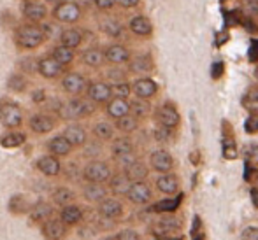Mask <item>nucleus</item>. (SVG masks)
<instances>
[{
  "mask_svg": "<svg viewBox=\"0 0 258 240\" xmlns=\"http://www.w3.org/2000/svg\"><path fill=\"white\" fill-rule=\"evenodd\" d=\"M41 231L46 240H63L69 235V226L61 223L60 217H49L41 224Z\"/></svg>",
  "mask_w": 258,
  "mask_h": 240,
  "instance_id": "obj_16",
  "label": "nucleus"
},
{
  "mask_svg": "<svg viewBox=\"0 0 258 240\" xmlns=\"http://www.w3.org/2000/svg\"><path fill=\"white\" fill-rule=\"evenodd\" d=\"M61 90L71 97H81L86 92L88 79L79 72H65L61 75Z\"/></svg>",
  "mask_w": 258,
  "mask_h": 240,
  "instance_id": "obj_7",
  "label": "nucleus"
},
{
  "mask_svg": "<svg viewBox=\"0 0 258 240\" xmlns=\"http://www.w3.org/2000/svg\"><path fill=\"white\" fill-rule=\"evenodd\" d=\"M128 202H132L134 205H146L153 200V190L146 181H139V183H132L126 193Z\"/></svg>",
  "mask_w": 258,
  "mask_h": 240,
  "instance_id": "obj_11",
  "label": "nucleus"
},
{
  "mask_svg": "<svg viewBox=\"0 0 258 240\" xmlns=\"http://www.w3.org/2000/svg\"><path fill=\"white\" fill-rule=\"evenodd\" d=\"M81 14H83V9L78 2L74 0H63L60 2L58 6L53 7L51 11V16L54 21L58 23H65V25H74L81 20Z\"/></svg>",
  "mask_w": 258,
  "mask_h": 240,
  "instance_id": "obj_5",
  "label": "nucleus"
},
{
  "mask_svg": "<svg viewBox=\"0 0 258 240\" xmlns=\"http://www.w3.org/2000/svg\"><path fill=\"white\" fill-rule=\"evenodd\" d=\"M253 75H255V79H256V81H258V65H256V67H255V70H253Z\"/></svg>",
  "mask_w": 258,
  "mask_h": 240,
  "instance_id": "obj_59",
  "label": "nucleus"
},
{
  "mask_svg": "<svg viewBox=\"0 0 258 240\" xmlns=\"http://www.w3.org/2000/svg\"><path fill=\"white\" fill-rule=\"evenodd\" d=\"M153 118H155L156 125L163 126V128H169V130H176L181 123L179 112H177L176 105H174L172 102H165V104L158 105L153 112Z\"/></svg>",
  "mask_w": 258,
  "mask_h": 240,
  "instance_id": "obj_6",
  "label": "nucleus"
},
{
  "mask_svg": "<svg viewBox=\"0 0 258 240\" xmlns=\"http://www.w3.org/2000/svg\"><path fill=\"white\" fill-rule=\"evenodd\" d=\"M23 109L18 102L4 97L0 98V125L6 130H18L23 125Z\"/></svg>",
  "mask_w": 258,
  "mask_h": 240,
  "instance_id": "obj_2",
  "label": "nucleus"
},
{
  "mask_svg": "<svg viewBox=\"0 0 258 240\" xmlns=\"http://www.w3.org/2000/svg\"><path fill=\"white\" fill-rule=\"evenodd\" d=\"M241 240H258V226H248L242 230Z\"/></svg>",
  "mask_w": 258,
  "mask_h": 240,
  "instance_id": "obj_53",
  "label": "nucleus"
},
{
  "mask_svg": "<svg viewBox=\"0 0 258 240\" xmlns=\"http://www.w3.org/2000/svg\"><path fill=\"white\" fill-rule=\"evenodd\" d=\"M16 67H18V72H21V74H37V58L35 56H23L20 58V60L16 61Z\"/></svg>",
  "mask_w": 258,
  "mask_h": 240,
  "instance_id": "obj_43",
  "label": "nucleus"
},
{
  "mask_svg": "<svg viewBox=\"0 0 258 240\" xmlns=\"http://www.w3.org/2000/svg\"><path fill=\"white\" fill-rule=\"evenodd\" d=\"M111 93H112V98H123V100H128L130 95H132V86H130L128 81L114 83V85H111Z\"/></svg>",
  "mask_w": 258,
  "mask_h": 240,
  "instance_id": "obj_45",
  "label": "nucleus"
},
{
  "mask_svg": "<svg viewBox=\"0 0 258 240\" xmlns=\"http://www.w3.org/2000/svg\"><path fill=\"white\" fill-rule=\"evenodd\" d=\"M126 152H136L134 142L128 139V137H116V139L111 140L112 158H114V156H119V154H126Z\"/></svg>",
  "mask_w": 258,
  "mask_h": 240,
  "instance_id": "obj_41",
  "label": "nucleus"
},
{
  "mask_svg": "<svg viewBox=\"0 0 258 240\" xmlns=\"http://www.w3.org/2000/svg\"><path fill=\"white\" fill-rule=\"evenodd\" d=\"M85 93H86V98L95 105H105L112 98L111 85L105 81H100V79L88 81V86H86Z\"/></svg>",
  "mask_w": 258,
  "mask_h": 240,
  "instance_id": "obj_8",
  "label": "nucleus"
},
{
  "mask_svg": "<svg viewBox=\"0 0 258 240\" xmlns=\"http://www.w3.org/2000/svg\"><path fill=\"white\" fill-rule=\"evenodd\" d=\"M155 186L162 195L167 196H174L179 193V177L176 174L169 172V174H160L155 181Z\"/></svg>",
  "mask_w": 258,
  "mask_h": 240,
  "instance_id": "obj_20",
  "label": "nucleus"
},
{
  "mask_svg": "<svg viewBox=\"0 0 258 240\" xmlns=\"http://www.w3.org/2000/svg\"><path fill=\"white\" fill-rule=\"evenodd\" d=\"M116 4L123 9H134V7L139 6L141 0H116Z\"/></svg>",
  "mask_w": 258,
  "mask_h": 240,
  "instance_id": "obj_56",
  "label": "nucleus"
},
{
  "mask_svg": "<svg viewBox=\"0 0 258 240\" xmlns=\"http://www.w3.org/2000/svg\"><path fill=\"white\" fill-rule=\"evenodd\" d=\"M61 174L65 176V179L71 181V183H79L83 179V170H79L78 163L71 162L65 165V169H61Z\"/></svg>",
  "mask_w": 258,
  "mask_h": 240,
  "instance_id": "obj_46",
  "label": "nucleus"
},
{
  "mask_svg": "<svg viewBox=\"0 0 258 240\" xmlns=\"http://www.w3.org/2000/svg\"><path fill=\"white\" fill-rule=\"evenodd\" d=\"M21 14L27 20V23H42V21L48 18L49 9L44 2H39V0H23L21 4Z\"/></svg>",
  "mask_w": 258,
  "mask_h": 240,
  "instance_id": "obj_9",
  "label": "nucleus"
},
{
  "mask_svg": "<svg viewBox=\"0 0 258 240\" xmlns=\"http://www.w3.org/2000/svg\"><path fill=\"white\" fill-rule=\"evenodd\" d=\"M95 104L83 97H72L67 104H63V112L61 118L69 119V121H78V119H85L95 112Z\"/></svg>",
  "mask_w": 258,
  "mask_h": 240,
  "instance_id": "obj_3",
  "label": "nucleus"
},
{
  "mask_svg": "<svg viewBox=\"0 0 258 240\" xmlns=\"http://www.w3.org/2000/svg\"><path fill=\"white\" fill-rule=\"evenodd\" d=\"M56 118L48 112H37V114H32L28 119V128L32 133H37V135H48L56 128Z\"/></svg>",
  "mask_w": 258,
  "mask_h": 240,
  "instance_id": "obj_10",
  "label": "nucleus"
},
{
  "mask_svg": "<svg viewBox=\"0 0 258 240\" xmlns=\"http://www.w3.org/2000/svg\"><path fill=\"white\" fill-rule=\"evenodd\" d=\"M107 79L109 81H112L111 85H114V83H123V81H126V72H123L119 67H112V68H109L107 70Z\"/></svg>",
  "mask_w": 258,
  "mask_h": 240,
  "instance_id": "obj_48",
  "label": "nucleus"
},
{
  "mask_svg": "<svg viewBox=\"0 0 258 240\" xmlns=\"http://www.w3.org/2000/svg\"><path fill=\"white\" fill-rule=\"evenodd\" d=\"M35 169H37L39 172H41L42 176H46V177H58L61 174L63 165H61L60 158H56V156L42 154V156H39V158L35 159Z\"/></svg>",
  "mask_w": 258,
  "mask_h": 240,
  "instance_id": "obj_14",
  "label": "nucleus"
},
{
  "mask_svg": "<svg viewBox=\"0 0 258 240\" xmlns=\"http://www.w3.org/2000/svg\"><path fill=\"white\" fill-rule=\"evenodd\" d=\"M128 105H130V114L136 116L137 119H146L148 116L153 112V107H151L150 100L132 98V100H128Z\"/></svg>",
  "mask_w": 258,
  "mask_h": 240,
  "instance_id": "obj_38",
  "label": "nucleus"
},
{
  "mask_svg": "<svg viewBox=\"0 0 258 240\" xmlns=\"http://www.w3.org/2000/svg\"><path fill=\"white\" fill-rule=\"evenodd\" d=\"M105 114L111 119H118L121 116H126L130 112L128 100H123V98H111V100L105 104Z\"/></svg>",
  "mask_w": 258,
  "mask_h": 240,
  "instance_id": "obj_31",
  "label": "nucleus"
},
{
  "mask_svg": "<svg viewBox=\"0 0 258 240\" xmlns=\"http://www.w3.org/2000/svg\"><path fill=\"white\" fill-rule=\"evenodd\" d=\"M130 86H132V93L136 98H143V100H151L158 93V85L151 77H139Z\"/></svg>",
  "mask_w": 258,
  "mask_h": 240,
  "instance_id": "obj_18",
  "label": "nucleus"
},
{
  "mask_svg": "<svg viewBox=\"0 0 258 240\" xmlns=\"http://www.w3.org/2000/svg\"><path fill=\"white\" fill-rule=\"evenodd\" d=\"M85 219V210L81 209V205L78 203H71V205L61 207L60 210V221L65 226H78L81 224V221Z\"/></svg>",
  "mask_w": 258,
  "mask_h": 240,
  "instance_id": "obj_23",
  "label": "nucleus"
},
{
  "mask_svg": "<svg viewBox=\"0 0 258 240\" xmlns=\"http://www.w3.org/2000/svg\"><path fill=\"white\" fill-rule=\"evenodd\" d=\"M93 2H95L97 9L102 11V13H107V11H111L116 6V0H93Z\"/></svg>",
  "mask_w": 258,
  "mask_h": 240,
  "instance_id": "obj_54",
  "label": "nucleus"
},
{
  "mask_svg": "<svg viewBox=\"0 0 258 240\" xmlns=\"http://www.w3.org/2000/svg\"><path fill=\"white\" fill-rule=\"evenodd\" d=\"M116 237H118V240H141V235L132 228H125V230L118 231Z\"/></svg>",
  "mask_w": 258,
  "mask_h": 240,
  "instance_id": "obj_50",
  "label": "nucleus"
},
{
  "mask_svg": "<svg viewBox=\"0 0 258 240\" xmlns=\"http://www.w3.org/2000/svg\"><path fill=\"white\" fill-rule=\"evenodd\" d=\"M100 240H118V237H116V235H105V237H102Z\"/></svg>",
  "mask_w": 258,
  "mask_h": 240,
  "instance_id": "obj_58",
  "label": "nucleus"
},
{
  "mask_svg": "<svg viewBox=\"0 0 258 240\" xmlns=\"http://www.w3.org/2000/svg\"><path fill=\"white\" fill-rule=\"evenodd\" d=\"M32 203L28 202V198L21 193H16V195L11 196L9 203H7V209H9L11 214H16V216H23V214H28Z\"/></svg>",
  "mask_w": 258,
  "mask_h": 240,
  "instance_id": "obj_37",
  "label": "nucleus"
},
{
  "mask_svg": "<svg viewBox=\"0 0 258 240\" xmlns=\"http://www.w3.org/2000/svg\"><path fill=\"white\" fill-rule=\"evenodd\" d=\"M74 200H76V193L69 186H58L51 193V202L56 207L71 205V203H74Z\"/></svg>",
  "mask_w": 258,
  "mask_h": 240,
  "instance_id": "obj_36",
  "label": "nucleus"
},
{
  "mask_svg": "<svg viewBox=\"0 0 258 240\" xmlns=\"http://www.w3.org/2000/svg\"><path fill=\"white\" fill-rule=\"evenodd\" d=\"M81 61L90 68H100L105 63L104 51L100 48H88L81 53Z\"/></svg>",
  "mask_w": 258,
  "mask_h": 240,
  "instance_id": "obj_32",
  "label": "nucleus"
},
{
  "mask_svg": "<svg viewBox=\"0 0 258 240\" xmlns=\"http://www.w3.org/2000/svg\"><path fill=\"white\" fill-rule=\"evenodd\" d=\"M97 212H99V216L104 217V219L116 221L123 216L125 209H123V203L119 202L116 196H107L102 202L97 203Z\"/></svg>",
  "mask_w": 258,
  "mask_h": 240,
  "instance_id": "obj_12",
  "label": "nucleus"
},
{
  "mask_svg": "<svg viewBox=\"0 0 258 240\" xmlns=\"http://www.w3.org/2000/svg\"><path fill=\"white\" fill-rule=\"evenodd\" d=\"M46 149H48V154H53V156H56V158H65V156H69L74 151L72 144L69 142L61 133L51 137V139L46 142Z\"/></svg>",
  "mask_w": 258,
  "mask_h": 240,
  "instance_id": "obj_22",
  "label": "nucleus"
},
{
  "mask_svg": "<svg viewBox=\"0 0 258 240\" xmlns=\"http://www.w3.org/2000/svg\"><path fill=\"white\" fill-rule=\"evenodd\" d=\"M85 37H83V32L76 27H69L63 28L58 35V42L60 46H65V48H71V49H78L79 46L83 44Z\"/></svg>",
  "mask_w": 258,
  "mask_h": 240,
  "instance_id": "obj_27",
  "label": "nucleus"
},
{
  "mask_svg": "<svg viewBox=\"0 0 258 240\" xmlns=\"http://www.w3.org/2000/svg\"><path fill=\"white\" fill-rule=\"evenodd\" d=\"M128 70L132 74H150L155 70V61L150 53H139L130 56L128 60Z\"/></svg>",
  "mask_w": 258,
  "mask_h": 240,
  "instance_id": "obj_19",
  "label": "nucleus"
},
{
  "mask_svg": "<svg viewBox=\"0 0 258 240\" xmlns=\"http://www.w3.org/2000/svg\"><path fill=\"white\" fill-rule=\"evenodd\" d=\"M112 176V169L107 162L102 159H90L85 167H83V179L86 183H99L107 184V181Z\"/></svg>",
  "mask_w": 258,
  "mask_h": 240,
  "instance_id": "obj_4",
  "label": "nucleus"
},
{
  "mask_svg": "<svg viewBox=\"0 0 258 240\" xmlns=\"http://www.w3.org/2000/svg\"><path fill=\"white\" fill-rule=\"evenodd\" d=\"M179 228H181V221L174 216H167V214H163L155 224V231L158 235H163V237H169L170 233H176Z\"/></svg>",
  "mask_w": 258,
  "mask_h": 240,
  "instance_id": "obj_30",
  "label": "nucleus"
},
{
  "mask_svg": "<svg viewBox=\"0 0 258 240\" xmlns=\"http://www.w3.org/2000/svg\"><path fill=\"white\" fill-rule=\"evenodd\" d=\"M60 2H63V0H44V4H46V6H48V4H49V6H58V4H60Z\"/></svg>",
  "mask_w": 258,
  "mask_h": 240,
  "instance_id": "obj_57",
  "label": "nucleus"
},
{
  "mask_svg": "<svg viewBox=\"0 0 258 240\" xmlns=\"http://www.w3.org/2000/svg\"><path fill=\"white\" fill-rule=\"evenodd\" d=\"M49 56H51L54 61H58V63L65 68V67H69V65L74 63L76 49H71V48H65V46L56 44L51 51H49Z\"/></svg>",
  "mask_w": 258,
  "mask_h": 240,
  "instance_id": "obj_33",
  "label": "nucleus"
},
{
  "mask_svg": "<svg viewBox=\"0 0 258 240\" xmlns=\"http://www.w3.org/2000/svg\"><path fill=\"white\" fill-rule=\"evenodd\" d=\"M104 51V56H105V61L112 65H125L128 63L130 56L132 53L128 51V48H125L123 44H109L107 48L102 49Z\"/></svg>",
  "mask_w": 258,
  "mask_h": 240,
  "instance_id": "obj_21",
  "label": "nucleus"
},
{
  "mask_svg": "<svg viewBox=\"0 0 258 240\" xmlns=\"http://www.w3.org/2000/svg\"><path fill=\"white\" fill-rule=\"evenodd\" d=\"M150 167L156 174H169L174 169V158L165 149H155L150 154Z\"/></svg>",
  "mask_w": 258,
  "mask_h": 240,
  "instance_id": "obj_13",
  "label": "nucleus"
},
{
  "mask_svg": "<svg viewBox=\"0 0 258 240\" xmlns=\"http://www.w3.org/2000/svg\"><path fill=\"white\" fill-rule=\"evenodd\" d=\"M137 154L136 152H126V154H119V156H114V163L119 167L121 170H125L126 167H130L134 162H137Z\"/></svg>",
  "mask_w": 258,
  "mask_h": 240,
  "instance_id": "obj_47",
  "label": "nucleus"
},
{
  "mask_svg": "<svg viewBox=\"0 0 258 240\" xmlns=\"http://www.w3.org/2000/svg\"><path fill=\"white\" fill-rule=\"evenodd\" d=\"M244 11L249 16H258V0H244Z\"/></svg>",
  "mask_w": 258,
  "mask_h": 240,
  "instance_id": "obj_55",
  "label": "nucleus"
},
{
  "mask_svg": "<svg viewBox=\"0 0 258 240\" xmlns=\"http://www.w3.org/2000/svg\"><path fill=\"white\" fill-rule=\"evenodd\" d=\"M27 142V133L20 132V130H7L2 137H0V145L4 149H16L21 147Z\"/></svg>",
  "mask_w": 258,
  "mask_h": 240,
  "instance_id": "obj_35",
  "label": "nucleus"
},
{
  "mask_svg": "<svg viewBox=\"0 0 258 240\" xmlns=\"http://www.w3.org/2000/svg\"><path fill=\"white\" fill-rule=\"evenodd\" d=\"M7 90L13 93H25L28 90V77L21 72H13L7 77Z\"/></svg>",
  "mask_w": 258,
  "mask_h": 240,
  "instance_id": "obj_39",
  "label": "nucleus"
},
{
  "mask_svg": "<svg viewBox=\"0 0 258 240\" xmlns=\"http://www.w3.org/2000/svg\"><path fill=\"white\" fill-rule=\"evenodd\" d=\"M246 159H248V163H251V165H258V145L256 144H251L246 149Z\"/></svg>",
  "mask_w": 258,
  "mask_h": 240,
  "instance_id": "obj_52",
  "label": "nucleus"
},
{
  "mask_svg": "<svg viewBox=\"0 0 258 240\" xmlns=\"http://www.w3.org/2000/svg\"><path fill=\"white\" fill-rule=\"evenodd\" d=\"M92 133L100 142H111V140L114 139V125L109 123L107 119H100V121H97L95 125H93Z\"/></svg>",
  "mask_w": 258,
  "mask_h": 240,
  "instance_id": "obj_34",
  "label": "nucleus"
},
{
  "mask_svg": "<svg viewBox=\"0 0 258 240\" xmlns=\"http://www.w3.org/2000/svg\"><path fill=\"white\" fill-rule=\"evenodd\" d=\"M123 174L126 176V179L130 183H139V181H144L148 176H150V167L143 162V159H137L134 162L130 167H126L125 170H121Z\"/></svg>",
  "mask_w": 258,
  "mask_h": 240,
  "instance_id": "obj_29",
  "label": "nucleus"
},
{
  "mask_svg": "<svg viewBox=\"0 0 258 240\" xmlns=\"http://www.w3.org/2000/svg\"><path fill=\"white\" fill-rule=\"evenodd\" d=\"M54 214V207L53 203L46 202V200H37L35 203H32L30 210H28V219L34 224H42L53 217Z\"/></svg>",
  "mask_w": 258,
  "mask_h": 240,
  "instance_id": "obj_15",
  "label": "nucleus"
},
{
  "mask_svg": "<svg viewBox=\"0 0 258 240\" xmlns=\"http://www.w3.org/2000/svg\"><path fill=\"white\" fill-rule=\"evenodd\" d=\"M63 70L65 68L61 67L58 61H54L51 56H42V58H37V74L44 79H58L63 75Z\"/></svg>",
  "mask_w": 258,
  "mask_h": 240,
  "instance_id": "obj_17",
  "label": "nucleus"
},
{
  "mask_svg": "<svg viewBox=\"0 0 258 240\" xmlns=\"http://www.w3.org/2000/svg\"><path fill=\"white\" fill-rule=\"evenodd\" d=\"M13 39H14V46L23 51H34V49L41 48V46L48 41L42 27L35 23L18 25V27L14 28Z\"/></svg>",
  "mask_w": 258,
  "mask_h": 240,
  "instance_id": "obj_1",
  "label": "nucleus"
},
{
  "mask_svg": "<svg viewBox=\"0 0 258 240\" xmlns=\"http://www.w3.org/2000/svg\"><path fill=\"white\" fill-rule=\"evenodd\" d=\"M128 30L137 37H150L153 34V23L148 16L137 14V16L130 18L128 21Z\"/></svg>",
  "mask_w": 258,
  "mask_h": 240,
  "instance_id": "obj_25",
  "label": "nucleus"
},
{
  "mask_svg": "<svg viewBox=\"0 0 258 240\" xmlns=\"http://www.w3.org/2000/svg\"><path fill=\"white\" fill-rule=\"evenodd\" d=\"M81 193H83V198H85L86 202L95 203V205L109 196L107 186H105V184H99V183H86V184H83Z\"/></svg>",
  "mask_w": 258,
  "mask_h": 240,
  "instance_id": "obj_24",
  "label": "nucleus"
},
{
  "mask_svg": "<svg viewBox=\"0 0 258 240\" xmlns=\"http://www.w3.org/2000/svg\"><path fill=\"white\" fill-rule=\"evenodd\" d=\"M137 128H139V119L130 114V112L126 116H121V118L114 119V130L125 133V135L126 133H134Z\"/></svg>",
  "mask_w": 258,
  "mask_h": 240,
  "instance_id": "obj_40",
  "label": "nucleus"
},
{
  "mask_svg": "<svg viewBox=\"0 0 258 240\" xmlns=\"http://www.w3.org/2000/svg\"><path fill=\"white\" fill-rule=\"evenodd\" d=\"M30 98H32V102H34V104L41 105V104H44V102L48 100V93H46L44 88H39V90H34V92L30 93Z\"/></svg>",
  "mask_w": 258,
  "mask_h": 240,
  "instance_id": "obj_51",
  "label": "nucleus"
},
{
  "mask_svg": "<svg viewBox=\"0 0 258 240\" xmlns=\"http://www.w3.org/2000/svg\"><path fill=\"white\" fill-rule=\"evenodd\" d=\"M172 132L174 130H169V128H163V126H155L153 130V135H155V140H158V142H169L170 137H172Z\"/></svg>",
  "mask_w": 258,
  "mask_h": 240,
  "instance_id": "obj_49",
  "label": "nucleus"
},
{
  "mask_svg": "<svg viewBox=\"0 0 258 240\" xmlns=\"http://www.w3.org/2000/svg\"><path fill=\"white\" fill-rule=\"evenodd\" d=\"M99 27L105 35H109L112 39H118L123 34V25L118 20H114V18H105V20L100 21Z\"/></svg>",
  "mask_w": 258,
  "mask_h": 240,
  "instance_id": "obj_42",
  "label": "nucleus"
},
{
  "mask_svg": "<svg viewBox=\"0 0 258 240\" xmlns=\"http://www.w3.org/2000/svg\"><path fill=\"white\" fill-rule=\"evenodd\" d=\"M83 156L85 158H88V162L90 159H99V156H100V152H102V142L100 140H86L85 145H83Z\"/></svg>",
  "mask_w": 258,
  "mask_h": 240,
  "instance_id": "obj_44",
  "label": "nucleus"
},
{
  "mask_svg": "<svg viewBox=\"0 0 258 240\" xmlns=\"http://www.w3.org/2000/svg\"><path fill=\"white\" fill-rule=\"evenodd\" d=\"M61 135H63L65 139L72 144V147H83L86 140H88V133H86V130L83 128L81 125H78V123H71V125L65 126L63 132H61Z\"/></svg>",
  "mask_w": 258,
  "mask_h": 240,
  "instance_id": "obj_26",
  "label": "nucleus"
},
{
  "mask_svg": "<svg viewBox=\"0 0 258 240\" xmlns=\"http://www.w3.org/2000/svg\"><path fill=\"white\" fill-rule=\"evenodd\" d=\"M107 190L109 193H112L114 196H126L128 193V188H130V181L126 179V176L123 172H116L111 176V179L107 181Z\"/></svg>",
  "mask_w": 258,
  "mask_h": 240,
  "instance_id": "obj_28",
  "label": "nucleus"
}]
</instances>
